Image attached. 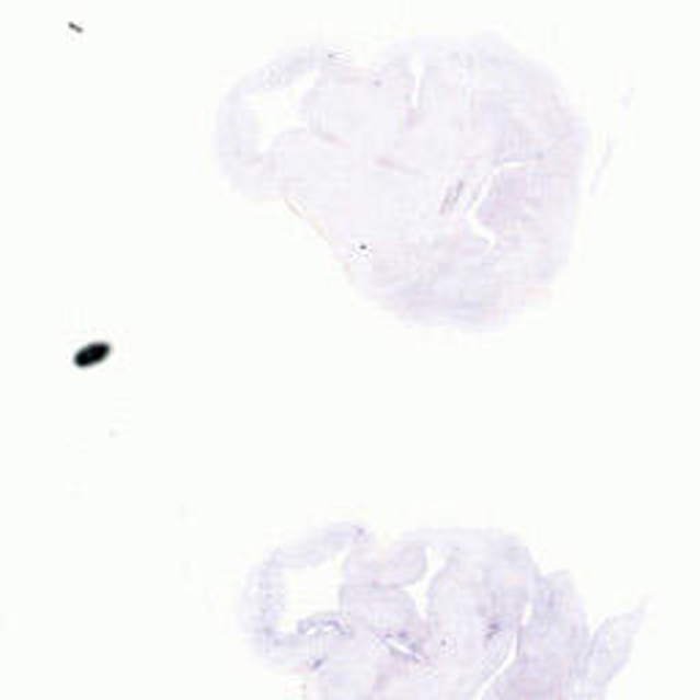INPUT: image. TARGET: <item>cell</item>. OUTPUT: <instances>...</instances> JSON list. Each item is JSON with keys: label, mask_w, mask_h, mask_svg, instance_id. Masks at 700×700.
I'll return each instance as SVG.
<instances>
[]
</instances>
